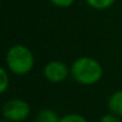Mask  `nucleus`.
<instances>
[{
    "label": "nucleus",
    "mask_w": 122,
    "mask_h": 122,
    "mask_svg": "<svg viewBox=\"0 0 122 122\" xmlns=\"http://www.w3.org/2000/svg\"><path fill=\"white\" fill-rule=\"evenodd\" d=\"M71 74L80 85H93L101 80L103 76V67L96 59L81 56L72 64Z\"/></svg>",
    "instance_id": "1"
},
{
    "label": "nucleus",
    "mask_w": 122,
    "mask_h": 122,
    "mask_svg": "<svg viewBox=\"0 0 122 122\" xmlns=\"http://www.w3.org/2000/svg\"><path fill=\"white\" fill-rule=\"evenodd\" d=\"M5 60L7 68L17 76L28 74L34 68L35 64V59L31 50L23 44L12 46L7 50Z\"/></svg>",
    "instance_id": "2"
},
{
    "label": "nucleus",
    "mask_w": 122,
    "mask_h": 122,
    "mask_svg": "<svg viewBox=\"0 0 122 122\" xmlns=\"http://www.w3.org/2000/svg\"><path fill=\"white\" fill-rule=\"evenodd\" d=\"M3 115L9 121L22 122L30 115V105L28 102L19 98L10 99L3 107Z\"/></svg>",
    "instance_id": "3"
},
{
    "label": "nucleus",
    "mask_w": 122,
    "mask_h": 122,
    "mask_svg": "<svg viewBox=\"0 0 122 122\" xmlns=\"http://www.w3.org/2000/svg\"><path fill=\"white\" fill-rule=\"evenodd\" d=\"M70 68L62 61H50L43 68V76L50 83H61L67 79Z\"/></svg>",
    "instance_id": "4"
},
{
    "label": "nucleus",
    "mask_w": 122,
    "mask_h": 122,
    "mask_svg": "<svg viewBox=\"0 0 122 122\" xmlns=\"http://www.w3.org/2000/svg\"><path fill=\"white\" fill-rule=\"evenodd\" d=\"M108 108L112 114L122 117V90H118L110 96L108 101Z\"/></svg>",
    "instance_id": "5"
},
{
    "label": "nucleus",
    "mask_w": 122,
    "mask_h": 122,
    "mask_svg": "<svg viewBox=\"0 0 122 122\" xmlns=\"http://www.w3.org/2000/svg\"><path fill=\"white\" fill-rule=\"evenodd\" d=\"M60 117L51 109H42L36 117V122H59Z\"/></svg>",
    "instance_id": "6"
},
{
    "label": "nucleus",
    "mask_w": 122,
    "mask_h": 122,
    "mask_svg": "<svg viewBox=\"0 0 122 122\" xmlns=\"http://www.w3.org/2000/svg\"><path fill=\"white\" fill-rule=\"evenodd\" d=\"M89 6H91L95 10H107L111 7L115 3V0H85Z\"/></svg>",
    "instance_id": "7"
},
{
    "label": "nucleus",
    "mask_w": 122,
    "mask_h": 122,
    "mask_svg": "<svg viewBox=\"0 0 122 122\" xmlns=\"http://www.w3.org/2000/svg\"><path fill=\"white\" fill-rule=\"evenodd\" d=\"M10 86V77L6 71V68L1 67L0 68V92L5 93L7 87Z\"/></svg>",
    "instance_id": "8"
},
{
    "label": "nucleus",
    "mask_w": 122,
    "mask_h": 122,
    "mask_svg": "<svg viewBox=\"0 0 122 122\" xmlns=\"http://www.w3.org/2000/svg\"><path fill=\"white\" fill-rule=\"evenodd\" d=\"M59 122H87L86 118L79 114H68L64 117H61Z\"/></svg>",
    "instance_id": "9"
},
{
    "label": "nucleus",
    "mask_w": 122,
    "mask_h": 122,
    "mask_svg": "<svg viewBox=\"0 0 122 122\" xmlns=\"http://www.w3.org/2000/svg\"><path fill=\"white\" fill-rule=\"evenodd\" d=\"M49 1L57 6V7H61V9H66V7H70L73 3H74V0H49Z\"/></svg>",
    "instance_id": "10"
},
{
    "label": "nucleus",
    "mask_w": 122,
    "mask_h": 122,
    "mask_svg": "<svg viewBox=\"0 0 122 122\" xmlns=\"http://www.w3.org/2000/svg\"><path fill=\"white\" fill-rule=\"evenodd\" d=\"M99 122H122L120 116L115 115V114H107V115H103L101 117V121Z\"/></svg>",
    "instance_id": "11"
},
{
    "label": "nucleus",
    "mask_w": 122,
    "mask_h": 122,
    "mask_svg": "<svg viewBox=\"0 0 122 122\" xmlns=\"http://www.w3.org/2000/svg\"><path fill=\"white\" fill-rule=\"evenodd\" d=\"M3 122H12V121H9V120H5V121H3Z\"/></svg>",
    "instance_id": "12"
}]
</instances>
